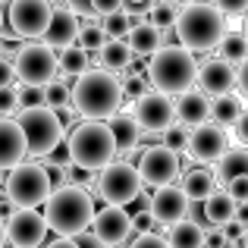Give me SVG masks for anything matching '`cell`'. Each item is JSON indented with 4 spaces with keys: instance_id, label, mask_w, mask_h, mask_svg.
Instances as JSON below:
<instances>
[{
    "instance_id": "1",
    "label": "cell",
    "mask_w": 248,
    "mask_h": 248,
    "mask_svg": "<svg viewBox=\"0 0 248 248\" xmlns=\"http://www.w3.org/2000/svg\"><path fill=\"white\" fill-rule=\"evenodd\" d=\"M176 38L179 47L188 54H207L220 44V38L226 35V16L214 3H186L176 13Z\"/></svg>"
},
{
    "instance_id": "2",
    "label": "cell",
    "mask_w": 248,
    "mask_h": 248,
    "mask_svg": "<svg viewBox=\"0 0 248 248\" xmlns=\"http://www.w3.org/2000/svg\"><path fill=\"white\" fill-rule=\"evenodd\" d=\"M44 223L47 230H54L60 239H73L91 226L94 217V201L91 195L79 186H60L47 195L44 201Z\"/></svg>"
},
{
    "instance_id": "3",
    "label": "cell",
    "mask_w": 248,
    "mask_h": 248,
    "mask_svg": "<svg viewBox=\"0 0 248 248\" xmlns=\"http://www.w3.org/2000/svg\"><path fill=\"white\" fill-rule=\"evenodd\" d=\"M69 101L85 120L104 123L113 113H120V104H123L120 79L113 73H104V69H88L69 88Z\"/></svg>"
},
{
    "instance_id": "4",
    "label": "cell",
    "mask_w": 248,
    "mask_h": 248,
    "mask_svg": "<svg viewBox=\"0 0 248 248\" xmlns=\"http://www.w3.org/2000/svg\"><path fill=\"white\" fill-rule=\"evenodd\" d=\"M198 76V60L179 44H167L157 54L148 57V85L157 88V94H186Z\"/></svg>"
},
{
    "instance_id": "5",
    "label": "cell",
    "mask_w": 248,
    "mask_h": 248,
    "mask_svg": "<svg viewBox=\"0 0 248 248\" xmlns=\"http://www.w3.org/2000/svg\"><path fill=\"white\" fill-rule=\"evenodd\" d=\"M66 157L79 170H104L107 164H113L116 148H113V135H110L107 123L85 120L76 129H69Z\"/></svg>"
},
{
    "instance_id": "6",
    "label": "cell",
    "mask_w": 248,
    "mask_h": 248,
    "mask_svg": "<svg viewBox=\"0 0 248 248\" xmlns=\"http://www.w3.org/2000/svg\"><path fill=\"white\" fill-rule=\"evenodd\" d=\"M16 126L25 139V151L35 154V157H47L63 141V129L57 123L54 110H47V107H22Z\"/></svg>"
},
{
    "instance_id": "7",
    "label": "cell",
    "mask_w": 248,
    "mask_h": 248,
    "mask_svg": "<svg viewBox=\"0 0 248 248\" xmlns=\"http://www.w3.org/2000/svg\"><path fill=\"white\" fill-rule=\"evenodd\" d=\"M54 192V186H50V176L47 170L41 164H19L10 170V176H6V201H10L13 207H38L47 201V195Z\"/></svg>"
},
{
    "instance_id": "8",
    "label": "cell",
    "mask_w": 248,
    "mask_h": 248,
    "mask_svg": "<svg viewBox=\"0 0 248 248\" xmlns=\"http://www.w3.org/2000/svg\"><path fill=\"white\" fill-rule=\"evenodd\" d=\"M141 192H145V186H141L135 167L126 164V160H113V164H107L101 170V176H97V195H101L107 204H113V207L132 204Z\"/></svg>"
},
{
    "instance_id": "9",
    "label": "cell",
    "mask_w": 248,
    "mask_h": 248,
    "mask_svg": "<svg viewBox=\"0 0 248 248\" xmlns=\"http://www.w3.org/2000/svg\"><path fill=\"white\" fill-rule=\"evenodd\" d=\"M13 73L22 82V88H44L57 76V54L44 47L41 41L22 44L16 50V60H13Z\"/></svg>"
},
{
    "instance_id": "10",
    "label": "cell",
    "mask_w": 248,
    "mask_h": 248,
    "mask_svg": "<svg viewBox=\"0 0 248 248\" xmlns=\"http://www.w3.org/2000/svg\"><path fill=\"white\" fill-rule=\"evenodd\" d=\"M54 13L50 0H10L6 3V22L10 31L22 41V38H41L47 29V19Z\"/></svg>"
},
{
    "instance_id": "11",
    "label": "cell",
    "mask_w": 248,
    "mask_h": 248,
    "mask_svg": "<svg viewBox=\"0 0 248 248\" xmlns=\"http://www.w3.org/2000/svg\"><path fill=\"white\" fill-rule=\"evenodd\" d=\"M135 173H139L141 186H154V188L173 186L176 176H179V157L164 145H148L145 151L139 154Z\"/></svg>"
},
{
    "instance_id": "12",
    "label": "cell",
    "mask_w": 248,
    "mask_h": 248,
    "mask_svg": "<svg viewBox=\"0 0 248 248\" xmlns=\"http://www.w3.org/2000/svg\"><path fill=\"white\" fill-rule=\"evenodd\" d=\"M3 236L13 248H38L47 236V223L35 207H13L3 220Z\"/></svg>"
},
{
    "instance_id": "13",
    "label": "cell",
    "mask_w": 248,
    "mask_h": 248,
    "mask_svg": "<svg viewBox=\"0 0 248 248\" xmlns=\"http://www.w3.org/2000/svg\"><path fill=\"white\" fill-rule=\"evenodd\" d=\"M91 236L104 248H120L132 236V217L126 214V207L107 204L101 211H94V217H91Z\"/></svg>"
},
{
    "instance_id": "14",
    "label": "cell",
    "mask_w": 248,
    "mask_h": 248,
    "mask_svg": "<svg viewBox=\"0 0 248 248\" xmlns=\"http://www.w3.org/2000/svg\"><path fill=\"white\" fill-rule=\"evenodd\" d=\"M226 148H230V135L220 126H214V123H201V126L188 129L186 151H188V157L198 160V164H217L226 154Z\"/></svg>"
},
{
    "instance_id": "15",
    "label": "cell",
    "mask_w": 248,
    "mask_h": 248,
    "mask_svg": "<svg viewBox=\"0 0 248 248\" xmlns=\"http://www.w3.org/2000/svg\"><path fill=\"white\" fill-rule=\"evenodd\" d=\"M132 120L139 129L145 132H164L167 126H173V101L167 94H157V91H148L145 97L135 101Z\"/></svg>"
},
{
    "instance_id": "16",
    "label": "cell",
    "mask_w": 248,
    "mask_h": 248,
    "mask_svg": "<svg viewBox=\"0 0 248 248\" xmlns=\"http://www.w3.org/2000/svg\"><path fill=\"white\" fill-rule=\"evenodd\" d=\"M186 207H188V198L182 195V188L179 186H164L151 195V211L148 214H151L154 223H164L170 230V226L182 223V220L188 217Z\"/></svg>"
},
{
    "instance_id": "17",
    "label": "cell",
    "mask_w": 248,
    "mask_h": 248,
    "mask_svg": "<svg viewBox=\"0 0 248 248\" xmlns=\"http://www.w3.org/2000/svg\"><path fill=\"white\" fill-rule=\"evenodd\" d=\"M195 82L201 85V94L204 97H223L236 88V69L226 66L223 60H207L198 66Z\"/></svg>"
},
{
    "instance_id": "18",
    "label": "cell",
    "mask_w": 248,
    "mask_h": 248,
    "mask_svg": "<svg viewBox=\"0 0 248 248\" xmlns=\"http://www.w3.org/2000/svg\"><path fill=\"white\" fill-rule=\"evenodd\" d=\"M76 31H79V19L69 10H54L47 19V29L41 35V44L50 50H66L76 44Z\"/></svg>"
},
{
    "instance_id": "19",
    "label": "cell",
    "mask_w": 248,
    "mask_h": 248,
    "mask_svg": "<svg viewBox=\"0 0 248 248\" xmlns=\"http://www.w3.org/2000/svg\"><path fill=\"white\" fill-rule=\"evenodd\" d=\"M207 113H211V97H204L198 88H188L186 94H179V101L173 107V120H179L188 129L207 123Z\"/></svg>"
},
{
    "instance_id": "20",
    "label": "cell",
    "mask_w": 248,
    "mask_h": 248,
    "mask_svg": "<svg viewBox=\"0 0 248 248\" xmlns=\"http://www.w3.org/2000/svg\"><path fill=\"white\" fill-rule=\"evenodd\" d=\"M25 139L16 120H0V170H13L25 160Z\"/></svg>"
},
{
    "instance_id": "21",
    "label": "cell",
    "mask_w": 248,
    "mask_h": 248,
    "mask_svg": "<svg viewBox=\"0 0 248 248\" xmlns=\"http://www.w3.org/2000/svg\"><path fill=\"white\" fill-rule=\"evenodd\" d=\"M126 47H129V54L132 57H151V54H157L160 47H164V31H157L151 22H135V25H129V31H126Z\"/></svg>"
},
{
    "instance_id": "22",
    "label": "cell",
    "mask_w": 248,
    "mask_h": 248,
    "mask_svg": "<svg viewBox=\"0 0 248 248\" xmlns=\"http://www.w3.org/2000/svg\"><path fill=\"white\" fill-rule=\"evenodd\" d=\"M107 129H110V135H113V148H116V154H132L135 148H139V139H141V129L135 126V120L129 113H113L110 116V123H107Z\"/></svg>"
},
{
    "instance_id": "23",
    "label": "cell",
    "mask_w": 248,
    "mask_h": 248,
    "mask_svg": "<svg viewBox=\"0 0 248 248\" xmlns=\"http://www.w3.org/2000/svg\"><path fill=\"white\" fill-rule=\"evenodd\" d=\"M201 220H204L207 226H214V230H223L226 223H232V214H236V204L230 201V195L223 192V188H217V192L211 195L207 201H201Z\"/></svg>"
},
{
    "instance_id": "24",
    "label": "cell",
    "mask_w": 248,
    "mask_h": 248,
    "mask_svg": "<svg viewBox=\"0 0 248 248\" xmlns=\"http://www.w3.org/2000/svg\"><path fill=\"white\" fill-rule=\"evenodd\" d=\"M217 192V182H214V176L207 173V170H188V173H182V195H186L188 201H207L211 195Z\"/></svg>"
},
{
    "instance_id": "25",
    "label": "cell",
    "mask_w": 248,
    "mask_h": 248,
    "mask_svg": "<svg viewBox=\"0 0 248 248\" xmlns=\"http://www.w3.org/2000/svg\"><path fill=\"white\" fill-rule=\"evenodd\" d=\"M91 69V54H85L82 47H66L60 50V57H57V76H60L63 82L69 79H79V76H85Z\"/></svg>"
},
{
    "instance_id": "26",
    "label": "cell",
    "mask_w": 248,
    "mask_h": 248,
    "mask_svg": "<svg viewBox=\"0 0 248 248\" xmlns=\"http://www.w3.org/2000/svg\"><path fill=\"white\" fill-rule=\"evenodd\" d=\"M214 182H230V179H236V176H248V151L245 148H226V154L217 160V170H214Z\"/></svg>"
},
{
    "instance_id": "27",
    "label": "cell",
    "mask_w": 248,
    "mask_h": 248,
    "mask_svg": "<svg viewBox=\"0 0 248 248\" xmlns=\"http://www.w3.org/2000/svg\"><path fill=\"white\" fill-rule=\"evenodd\" d=\"M239 116H245V107H242V101H239L236 94H223V97H217V101H211L207 120H214V126H220L223 132L239 120Z\"/></svg>"
},
{
    "instance_id": "28",
    "label": "cell",
    "mask_w": 248,
    "mask_h": 248,
    "mask_svg": "<svg viewBox=\"0 0 248 248\" xmlns=\"http://www.w3.org/2000/svg\"><path fill=\"white\" fill-rule=\"evenodd\" d=\"M217 50H220V60H223L226 66H232V69H242L245 60H248V41H245V35H239V31H226V35L220 38Z\"/></svg>"
},
{
    "instance_id": "29",
    "label": "cell",
    "mask_w": 248,
    "mask_h": 248,
    "mask_svg": "<svg viewBox=\"0 0 248 248\" xmlns=\"http://www.w3.org/2000/svg\"><path fill=\"white\" fill-rule=\"evenodd\" d=\"M167 245L170 248H204V230L195 226V223H188V220H182V223L170 226Z\"/></svg>"
},
{
    "instance_id": "30",
    "label": "cell",
    "mask_w": 248,
    "mask_h": 248,
    "mask_svg": "<svg viewBox=\"0 0 248 248\" xmlns=\"http://www.w3.org/2000/svg\"><path fill=\"white\" fill-rule=\"evenodd\" d=\"M97 57H101V69L104 73H113V69H126L132 66V54H129L126 41H104V47L97 50Z\"/></svg>"
},
{
    "instance_id": "31",
    "label": "cell",
    "mask_w": 248,
    "mask_h": 248,
    "mask_svg": "<svg viewBox=\"0 0 248 248\" xmlns=\"http://www.w3.org/2000/svg\"><path fill=\"white\" fill-rule=\"evenodd\" d=\"M104 31H101V22L97 19H85L79 22V31H76V47H82L85 54H91V50H101L104 47Z\"/></svg>"
},
{
    "instance_id": "32",
    "label": "cell",
    "mask_w": 248,
    "mask_h": 248,
    "mask_svg": "<svg viewBox=\"0 0 248 248\" xmlns=\"http://www.w3.org/2000/svg\"><path fill=\"white\" fill-rule=\"evenodd\" d=\"M41 104L47 110H60V107H69V82H63L60 76H54L47 85L41 88Z\"/></svg>"
},
{
    "instance_id": "33",
    "label": "cell",
    "mask_w": 248,
    "mask_h": 248,
    "mask_svg": "<svg viewBox=\"0 0 248 248\" xmlns=\"http://www.w3.org/2000/svg\"><path fill=\"white\" fill-rule=\"evenodd\" d=\"M176 6H167V3H151L148 6V13H145V19L154 25L157 31H167V29H173V22H176Z\"/></svg>"
},
{
    "instance_id": "34",
    "label": "cell",
    "mask_w": 248,
    "mask_h": 248,
    "mask_svg": "<svg viewBox=\"0 0 248 248\" xmlns=\"http://www.w3.org/2000/svg\"><path fill=\"white\" fill-rule=\"evenodd\" d=\"M101 31H104V38H107V41H123V38H126V31H129V19L123 16V13H110V16H104Z\"/></svg>"
},
{
    "instance_id": "35",
    "label": "cell",
    "mask_w": 248,
    "mask_h": 248,
    "mask_svg": "<svg viewBox=\"0 0 248 248\" xmlns=\"http://www.w3.org/2000/svg\"><path fill=\"white\" fill-rule=\"evenodd\" d=\"M188 145V126H182V123H173V126L164 129V148H170L173 154L186 151Z\"/></svg>"
},
{
    "instance_id": "36",
    "label": "cell",
    "mask_w": 248,
    "mask_h": 248,
    "mask_svg": "<svg viewBox=\"0 0 248 248\" xmlns=\"http://www.w3.org/2000/svg\"><path fill=\"white\" fill-rule=\"evenodd\" d=\"M223 192L230 195L232 204H245V201H248V176H236V179H230Z\"/></svg>"
},
{
    "instance_id": "37",
    "label": "cell",
    "mask_w": 248,
    "mask_h": 248,
    "mask_svg": "<svg viewBox=\"0 0 248 248\" xmlns=\"http://www.w3.org/2000/svg\"><path fill=\"white\" fill-rule=\"evenodd\" d=\"M13 110H19L16 85H10V88H0V120H6V116H10Z\"/></svg>"
},
{
    "instance_id": "38",
    "label": "cell",
    "mask_w": 248,
    "mask_h": 248,
    "mask_svg": "<svg viewBox=\"0 0 248 248\" xmlns=\"http://www.w3.org/2000/svg\"><path fill=\"white\" fill-rule=\"evenodd\" d=\"M129 248H170L164 236H157V232H139L135 236V242Z\"/></svg>"
},
{
    "instance_id": "39",
    "label": "cell",
    "mask_w": 248,
    "mask_h": 248,
    "mask_svg": "<svg viewBox=\"0 0 248 248\" xmlns=\"http://www.w3.org/2000/svg\"><path fill=\"white\" fill-rule=\"evenodd\" d=\"M214 6H217V10L223 13V16H232V19H239V16H242V13L248 10V0H217Z\"/></svg>"
},
{
    "instance_id": "40",
    "label": "cell",
    "mask_w": 248,
    "mask_h": 248,
    "mask_svg": "<svg viewBox=\"0 0 248 248\" xmlns=\"http://www.w3.org/2000/svg\"><path fill=\"white\" fill-rule=\"evenodd\" d=\"M19 107H44L41 104V88H16Z\"/></svg>"
},
{
    "instance_id": "41",
    "label": "cell",
    "mask_w": 248,
    "mask_h": 248,
    "mask_svg": "<svg viewBox=\"0 0 248 248\" xmlns=\"http://www.w3.org/2000/svg\"><path fill=\"white\" fill-rule=\"evenodd\" d=\"M94 16H110V13H120L123 10V0H88Z\"/></svg>"
},
{
    "instance_id": "42",
    "label": "cell",
    "mask_w": 248,
    "mask_h": 248,
    "mask_svg": "<svg viewBox=\"0 0 248 248\" xmlns=\"http://www.w3.org/2000/svg\"><path fill=\"white\" fill-rule=\"evenodd\" d=\"M230 129H232V135H236V148H245L248 145V116H239Z\"/></svg>"
},
{
    "instance_id": "43",
    "label": "cell",
    "mask_w": 248,
    "mask_h": 248,
    "mask_svg": "<svg viewBox=\"0 0 248 248\" xmlns=\"http://www.w3.org/2000/svg\"><path fill=\"white\" fill-rule=\"evenodd\" d=\"M69 3H73V6H69V13H73L76 19H79V16H85V19H97L88 0H69Z\"/></svg>"
},
{
    "instance_id": "44",
    "label": "cell",
    "mask_w": 248,
    "mask_h": 248,
    "mask_svg": "<svg viewBox=\"0 0 248 248\" xmlns=\"http://www.w3.org/2000/svg\"><path fill=\"white\" fill-rule=\"evenodd\" d=\"M151 226H154V220H151L148 211H141V214L132 217V232H151Z\"/></svg>"
},
{
    "instance_id": "45",
    "label": "cell",
    "mask_w": 248,
    "mask_h": 248,
    "mask_svg": "<svg viewBox=\"0 0 248 248\" xmlns=\"http://www.w3.org/2000/svg\"><path fill=\"white\" fill-rule=\"evenodd\" d=\"M13 82H16V73H13V63L0 57V88H10Z\"/></svg>"
},
{
    "instance_id": "46",
    "label": "cell",
    "mask_w": 248,
    "mask_h": 248,
    "mask_svg": "<svg viewBox=\"0 0 248 248\" xmlns=\"http://www.w3.org/2000/svg\"><path fill=\"white\" fill-rule=\"evenodd\" d=\"M73 245H76V248H104V245L97 242V239L91 236L88 230H85V232H79V236H73Z\"/></svg>"
},
{
    "instance_id": "47",
    "label": "cell",
    "mask_w": 248,
    "mask_h": 248,
    "mask_svg": "<svg viewBox=\"0 0 248 248\" xmlns=\"http://www.w3.org/2000/svg\"><path fill=\"white\" fill-rule=\"evenodd\" d=\"M47 248H76V245H73V239H57V242H50Z\"/></svg>"
},
{
    "instance_id": "48",
    "label": "cell",
    "mask_w": 248,
    "mask_h": 248,
    "mask_svg": "<svg viewBox=\"0 0 248 248\" xmlns=\"http://www.w3.org/2000/svg\"><path fill=\"white\" fill-rule=\"evenodd\" d=\"M154 3H167V6H179L182 0H154Z\"/></svg>"
},
{
    "instance_id": "49",
    "label": "cell",
    "mask_w": 248,
    "mask_h": 248,
    "mask_svg": "<svg viewBox=\"0 0 248 248\" xmlns=\"http://www.w3.org/2000/svg\"><path fill=\"white\" fill-rule=\"evenodd\" d=\"M3 242H6V236H3V217H0V248H3Z\"/></svg>"
},
{
    "instance_id": "50",
    "label": "cell",
    "mask_w": 248,
    "mask_h": 248,
    "mask_svg": "<svg viewBox=\"0 0 248 248\" xmlns=\"http://www.w3.org/2000/svg\"><path fill=\"white\" fill-rule=\"evenodd\" d=\"M123 3H145V0H123Z\"/></svg>"
},
{
    "instance_id": "51",
    "label": "cell",
    "mask_w": 248,
    "mask_h": 248,
    "mask_svg": "<svg viewBox=\"0 0 248 248\" xmlns=\"http://www.w3.org/2000/svg\"><path fill=\"white\" fill-rule=\"evenodd\" d=\"M0 25H3V10H0Z\"/></svg>"
},
{
    "instance_id": "52",
    "label": "cell",
    "mask_w": 248,
    "mask_h": 248,
    "mask_svg": "<svg viewBox=\"0 0 248 248\" xmlns=\"http://www.w3.org/2000/svg\"><path fill=\"white\" fill-rule=\"evenodd\" d=\"M230 248H232V245H230Z\"/></svg>"
}]
</instances>
